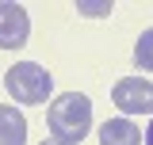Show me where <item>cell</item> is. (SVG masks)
Here are the masks:
<instances>
[{"mask_svg":"<svg viewBox=\"0 0 153 145\" xmlns=\"http://www.w3.org/2000/svg\"><path fill=\"white\" fill-rule=\"evenodd\" d=\"M46 122H50V134L57 141H65V145L84 141L88 130H92V99L80 95V92H65V95H57L50 103Z\"/></svg>","mask_w":153,"mask_h":145,"instance_id":"cell-1","label":"cell"},{"mask_svg":"<svg viewBox=\"0 0 153 145\" xmlns=\"http://www.w3.org/2000/svg\"><path fill=\"white\" fill-rule=\"evenodd\" d=\"M4 88H8V95L16 103L35 107V103H46L50 99L54 80H50V72L42 69L38 61H19V65H12V69L4 72Z\"/></svg>","mask_w":153,"mask_h":145,"instance_id":"cell-2","label":"cell"},{"mask_svg":"<svg viewBox=\"0 0 153 145\" xmlns=\"http://www.w3.org/2000/svg\"><path fill=\"white\" fill-rule=\"evenodd\" d=\"M111 99L123 115H153V80L123 76V80H115Z\"/></svg>","mask_w":153,"mask_h":145,"instance_id":"cell-3","label":"cell"},{"mask_svg":"<svg viewBox=\"0 0 153 145\" xmlns=\"http://www.w3.org/2000/svg\"><path fill=\"white\" fill-rule=\"evenodd\" d=\"M31 35V19L23 4H0V50H19Z\"/></svg>","mask_w":153,"mask_h":145,"instance_id":"cell-4","label":"cell"},{"mask_svg":"<svg viewBox=\"0 0 153 145\" xmlns=\"http://www.w3.org/2000/svg\"><path fill=\"white\" fill-rule=\"evenodd\" d=\"M0 145H27V118L12 103H0Z\"/></svg>","mask_w":153,"mask_h":145,"instance_id":"cell-5","label":"cell"},{"mask_svg":"<svg viewBox=\"0 0 153 145\" xmlns=\"http://www.w3.org/2000/svg\"><path fill=\"white\" fill-rule=\"evenodd\" d=\"M138 141H142V130L130 118H107L100 126V145H138Z\"/></svg>","mask_w":153,"mask_h":145,"instance_id":"cell-6","label":"cell"},{"mask_svg":"<svg viewBox=\"0 0 153 145\" xmlns=\"http://www.w3.org/2000/svg\"><path fill=\"white\" fill-rule=\"evenodd\" d=\"M134 65H138V69H146V72H153V27L138 35V46H134Z\"/></svg>","mask_w":153,"mask_h":145,"instance_id":"cell-7","label":"cell"},{"mask_svg":"<svg viewBox=\"0 0 153 145\" xmlns=\"http://www.w3.org/2000/svg\"><path fill=\"white\" fill-rule=\"evenodd\" d=\"M76 12H80V16H107L111 4H103V0H84V4H76Z\"/></svg>","mask_w":153,"mask_h":145,"instance_id":"cell-8","label":"cell"},{"mask_svg":"<svg viewBox=\"0 0 153 145\" xmlns=\"http://www.w3.org/2000/svg\"><path fill=\"white\" fill-rule=\"evenodd\" d=\"M146 145H153V122H149V130H146V138H142Z\"/></svg>","mask_w":153,"mask_h":145,"instance_id":"cell-9","label":"cell"},{"mask_svg":"<svg viewBox=\"0 0 153 145\" xmlns=\"http://www.w3.org/2000/svg\"><path fill=\"white\" fill-rule=\"evenodd\" d=\"M42 145H65V141H57V138H46V141H42Z\"/></svg>","mask_w":153,"mask_h":145,"instance_id":"cell-10","label":"cell"}]
</instances>
